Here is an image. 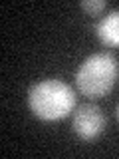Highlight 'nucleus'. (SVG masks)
Returning a JSON list of instances; mask_svg holds the SVG:
<instances>
[{
  "mask_svg": "<svg viewBox=\"0 0 119 159\" xmlns=\"http://www.w3.org/2000/svg\"><path fill=\"white\" fill-rule=\"evenodd\" d=\"M119 78V64L107 52L91 54L82 62L76 74V86L87 98H103Z\"/></svg>",
  "mask_w": 119,
  "mask_h": 159,
  "instance_id": "2",
  "label": "nucleus"
},
{
  "mask_svg": "<svg viewBox=\"0 0 119 159\" xmlns=\"http://www.w3.org/2000/svg\"><path fill=\"white\" fill-rule=\"evenodd\" d=\"M28 106L36 117L54 121L66 117L76 107V93L66 82L48 78L30 88Z\"/></svg>",
  "mask_w": 119,
  "mask_h": 159,
  "instance_id": "1",
  "label": "nucleus"
},
{
  "mask_svg": "<svg viewBox=\"0 0 119 159\" xmlns=\"http://www.w3.org/2000/svg\"><path fill=\"white\" fill-rule=\"evenodd\" d=\"M115 113H117V119H119V103H117V107H115Z\"/></svg>",
  "mask_w": 119,
  "mask_h": 159,
  "instance_id": "6",
  "label": "nucleus"
},
{
  "mask_svg": "<svg viewBox=\"0 0 119 159\" xmlns=\"http://www.w3.org/2000/svg\"><path fill=\"white\" fill-rule=\"evenodd\" d=\"M97 38L109 48H119V10H111L97 22Z\"/></svg>",
  "mask_w": 119,
  "mask_h": 159,
  "instance_id": "4",
  "label": "nucleus"
},
{
  "mask_svg": "<svg viewBox=\"0 0 119 159\" xmlns=\"http://www.w3.org/2000/svg\"><path fill=\"white\" fill-rule=\"evenodd\" d=\"M105 123L107 119L103 116V111L93 103H83L77 106L72 117V127L73 133L83 139V141H91V139L99 137L105 131Z\"/></svg>",
  "mask_w": 119,
  "mask_h": 159,
  "instance_id": "3",
  "label": "nucleus"
},
{
  "mask_svg": "<svg viewBox=\"0 0 119 159\" xmlns=\"http://www.w3.org/2000/svg\"><path fill=\"white\" fill-rule=\"evenodd\" d=\"M107 6V2L105 0H83L82 2V8L86 10L87 14H99V12H103V8Z\"/></svg>",
  "mask_w": 119,
  "mask_h": 159,
  "instance_id": "5",
  "label": "nucleus"
}]
</instances>
